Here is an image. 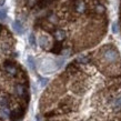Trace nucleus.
<instances>
[{
    "label": "nucleus",
    "instance_id": "1",
    "mask_svg": "<svg viewBox=\"0 0 121 121\" xmlns=\"http://www.w3.org/2000/svg\"><path fill=\"white\" fill-rule=\"evenodd\" d=\"M108 22L106 0H66L38 18L35 27L43 30L52 43L61 44L62 55H70L98 43Z\"/></svg>",
    "mask_w": 121,
    "mask_h": 121
},
{
    "label": "nucleus",
    "instance_id": "2",
    "mask_svg": "<svg viewBox=\"0 0 121 121\" xmlns=\"http://www.w3.org/2000/svg\"><path fill=\"white\" fill-rule=\"evenodd\" d=\"M15 91L20 98H22V99L25 100V102L26 103L29 102V95H28V90H27L25 84H22V83L16 84L15 86Z\"/></svg>",
    "mask_w": 121,
    "mask_h": 121
},
{
    "label": "nucleus",
    "instance_id": "3",
    "mask_svg": "<svg viewBox=\"0 0 121 121\" xmlns=\"http://www.w3.org/2000/svg\"><path fill=\"white\" fill-rule=\"evenodd\" d=\"M25 112H26V108L19 107V108H17L15 110L10 111L9 119H10V121H19L23 116H25Z\"/></svg>",
    "mask_w": 121,
    "mask_h": 121
},
{
    "label": "nucleus",
    "instance_id": "4",
    "mask_svg": "<svg viewBox=\"0 0 121 121\" xmlns=\"http://www.w3.org/2000/svg\"><path fill=\"white\" fill-rule=\"evenodd\" d=\"M4 71H6L9 76H16V74L18 73V70H17L16 66L12 62H9V61L4 62Z\"/></svg>",
    "mask_w": 121,
    "mask_h": 121
},
{
    "label": "nucleus",
    "instance_id": "5",
    "mask_svg": "<svg viewBox=\"0 0 121 121\" xmlns=\"http://www.w3.org/2000/svg\"><path fill=\"white\" fill-rule=\"evenodd\" d=\"M12 28H13V30H15L17 33H19L20 36L23 35V32H25L23 26H22V23L19 21V20H16V21L12 22Z\"/></svg>",
    "mask_w": 121,
    "mask_h": 121
},
{
    "label": "nucleus",
    "instance_id": "6",
    "mask_svg": "<svg viewBox=\"0 0 121 121\" xmlns=\"http://www.w3.org/2000/svg\"><path fill=\"white\" fill-rule=\"evenodd\" d=\"M9 104V97L8 95H0V108H6Z\"/></svg>",
    "mask_w": 121,
    "mask_h": 121
},
{
    "label": "nucleus",
    "instance_id": "7",
    "mask_svg": "<svg viewBox=\"0 0 121 121\" xmlns=\"http://www.w3.org/2000/svg\"><path fill=\"white\" fill-rule=\"evenodd\" d=\"M27 61H28V66H29L30 69H31V70L36 69V61H35V59H33L32 56H28Z\"/></svg>",
    "mask_w": 121,
    "mask_h": 121
},
{
    "label": "nucleus",
    "instance_id": "8",
    "mask_svg": "<svg viewBox=\"0 0 121 121\" xmlns=\"http://www.w3.org/2000/svg\"><path fill=\"white\" fill-rule=\"evenodd\" d=\"M7 18V9H1L0 10V20H4Z\"/></svg>",
    "mask_w": 121,
    "mask_h": 121
},
{
    "label": "nucleus",
    "instance_id": "9",
    "mask_svg": "<svg viewBox=\"0 0 121 121\" xmlns=\"http://www.w3.org/2000/svg\"><path fill=\"white\" fill-rule=\"evenodd\" d=\"M29 42H30V44H31V46H33V47L37 44V42H36V37H35V35H33V33H31V35H30Z\"/></svg>",
    "mask_w": 121,
    "mask_h": 121
},
{
    "label": "nucleus",
    "instance_id": "10",
    "mask_svg": "<svg viewBox=\"0 0 121 121\" xmlns=\"http://www.w3.org/2000/svg\"><path fill=\"white\" fill-rule=\"evenodd\" d=\"M120 1V6H119V25H120V28H121V0Z\"/></svg>",
    "mask_w": 121,
    "mask_h": 121
},
{
    "label": "nucleus",
    "instance_id": "11",
    "mask_svg": "<svg viewBox=\"0 0 121 121\" xmlns=\"http://www.w3.org/2000/svg\"><path fill=\"white\" fill-rule=\"evenodd\" d=\"M47 83H48V79H41V86L42 87H44Z\"/></svg>",
    "mask_w": 121,
    "mask_h": 121
},
{
    "label": "nucleus",
    "instance_id": "12",
    "mask_svg": "<svg viewBox=\"0 0 121 121\" xmlns=\"http://www.w3.org/2000/svg\"><path fill=\"white\" fill-rule=\"evenodd\" d=\"M112 31H113L114 33H116V32H118V29H117V25H116V23H114V25H113V28H112Z\"/></svg>",
    "mask_w": 121,
    "mask_h": 121
},
{
    "label": "nucleus",
    "instance_id": "13",
    "mask_svg": "<svg viewBox=\"0 0 121 121\" xmlns=\"http://www.w3.org/2000/svg\"><path fill=\"white\" fill-rule=\"evenodd\" d=\"M4 1H6V0H0V7H1V6H4Z\"/></svg>",
    "mask_w": 121,
    "mask_h": 121
},
{
    "label": "nucleus",
    "instance_id": "14",
    "mask_svg": "<svg viewBox=\"0 0 121 121\" xmlns=\"http://www.w3.org/2000/svg\"><path fill=\"white\" fill-rule=\"evenodd\" d=\"M1 30H2V26H1V25H0V31H1Z\"/></svg>",
    "mask_w": 121,
    "mask_h": 121
}]
</instances>
